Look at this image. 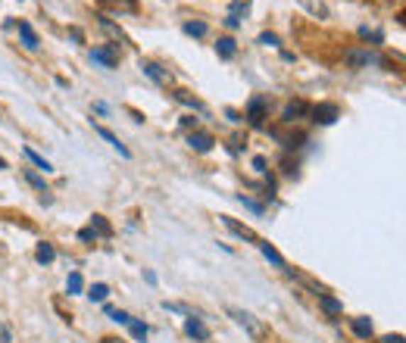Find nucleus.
<instances>
[{"mask_svg": "<svg viewBox=\"0 0 406 343\" xmlns=\"http://www.w3.org/2000/svg\"><path fill=\"white\" fill-rule=\"evenodd\" d=\"M229 315H231L241 327H244V331H247L253 340H265V325H263L256 315H250L247 309H234V306H231V309H229Z\"/></svg>", "mask_w": 406, "mask_h": 343, "instance_id": "nucleus-1", "label": "nucleus"}, {"mask_svg": "<svg viewBox=\"0 0 406 343\" xmlns=\"http://www.w3.org/2000/svg\"><path fill=\"white\" fill-rule=\"evenodd\" d=\"M347 62L353 69H366V66H385V60L378 57L375 50L369 47H353V50H347Z\"/></svg>", "mask_w": 406, "mask_h": 343, "instance_id": "nucleus-2", "label": "nucleus"}, {"mask_svg": "<svg viewBox=\"0 0 406 343\" xmlns=\"http://www.w3.org/2000/svg\"><path fill=\"white\" fill-rule=\"evenodd\" d=\"M91 60L100 62V66H106V69H116V66H119V44L94 47V50H91Z\"/></svg>", "mask_w": 406, "mask_h": 343, "instance_id": "nucleus-3", "label": "nucleus"}, {"mask_svg": "<svg viewBox=\"0 0 406 343\" xmlns=\"http://www.w3.org/2000/svg\"><path fill=\"white\" fill-rule=\"evenodd\" d=\"M187 144H191V150H197V153H209L213 150V135H207V131H191L187 135Z\"/></svg>", "mask_w": 406, "mask_h": 343, "instance_id": "nucleus-4", "label": "nucleus"}, {"mask_svg": "<svg viewBox=\"0 0 406 343\" xmlns=\"http://www.w3.org/2000/svg\"><path fill=\"white\" fill-rule=\"evenodd\" d=\"M312 116H316L319 125H334L338 122V116H341V109L334 103H319L316 109H312Z\"/></svg>", "mask_w": 406, "mask_h": 343, "instance_id": "nucleus-5", "label": "nucleus"}, {"mask_svg": "<svg viewBox=\"0 0 406 343\" xmlns=\"http://www.w3.org/2000/svg\"><path fill=\"white\" fill-rule=\"evenodd\" d=\"M263 119H265V100L263 97H253L247 103V122L250 125H263Z\"/></svg>", "mask_w": 406, "mask_h": 343, "instance_id": "nucleus-6", "label": "nucleus"}, {"mask_svg": "<svg viewBox=\"0 0 406 343\" xmlns=\"http://www.w3.org/2000/svg\"><path fill=\"white\" fill-rule=\"evenodd\" d=\"M185 331L191 334L194 340H209V327L200 322V315H191V318H187V322H185Z\"/></svg>", "mask_w": 406, "mask_h": 343, "instance_id": "nucleus-7", "label": "nucleus"}, {"mask_svg": "<svg viewBox=\"0 0 406 343\" xmlns=\"http://www.w3.org/2000/svg\"><path fill=\"white\" fill-rule=\"evenodd\" d=\"M222 222H225V228H229L231 234H238V237H244V240H250V244H260V237H256L250 228H244V225H238L234 218H229V215H222Z\"/></svg>", "mask_w": 406, "mask_h": 343, "instance_id": "nucleus-8", "label": "nucleus"}, {"mask_svg": "<svg viewBox=\"0 0 406 343\" xmlns=\"http://www.w3.org/2000/svg\"><path fill=\"white\" fill-rule=\"evenodd\" d=\"M94 131H97V135H100V137H104V140H106V144H109V147H113V150H119V156H131V153H128V147H125V144H122V140H119V137H116V135H113V131H109V128H104V125H97V128H94Z\"/></svg>", "mask_w": 406, "mask_h": 343, "instance_id": "nucleus-9", "label": "nucleus"}, {"mask_svg": "<svg viewBox=\"0 0 406 343\" xmlns=\"http://www.w3.org/2000/svg\"><path fill=\"white\" fill-rule=\"evenodd\" d=\"M297 4H300L309 16H316V19H328V6L322 4V0H297Z\"/></svg>", "mask_w": 406, "mask_h": 343, "instance_id": "nucleus-10", "label": "nucleus"}, {"mask_svg": "<svg viewBox=\"0 0 406 343\" xmlns=\"http://www.w3.org/2000/svg\"><path fill=\"white\" fill-rule=\"evenodd\" d=\"M303 113H307V103H303V100H294V103H287V106H285V113H281V119H285L287 125H291L294 119H300Z\"/></svg>", "mask_w": 406, "mask_h": 343, "instance_id": "nucleus-11", "label": "nucleus"}, {"mask_svg": "<svg viewBox=\"0 0 406 343\" xmlns=\"http://www.w3.org/2000/svg\"><path fill=\"white\" fill-rule=\"evenodd\" d=\"M216 53L222 60H231L234 53H238V44H234V38H219L216 41Z\"/></svg>", "mask_w": 406, "mask_h": 343, "instance_id": "nucleus-12", "label": "nucleus"}, {"mask_svg": "<svg viewBox=\"0 0 406 343\" xmlns=\"http://www.w3.org/2000/svg\"><path fill=\"white\" fill-rule=\"evenodd\" d=\"M256 247H260V253H263V256H265V259H269L272 265H278V269H285V256H281V253H278V249L272 247V244H263V240H260V244H256Z\"/></svg>", "mask_w": 406, "mask_h": 343, "instance_id": "nucleus-13", "label": "nucleus"}, {"mask_svg": "<svg viewBox=\"0 0 406 343\" xmlns=\"http://www.w3.org/2000/svg\"><path fill=\"white\" fill-rule=\"evenodd\" d=\"M19 35H22V44H26L28 50H38V35L28 22H19Z\"/></svg>", "mask_w": 406, "mask_h": 343, "instance_id": "nucleus-14", "label": "nucleus"}, {"mask_svg": "<svg viewBox=\"0 0 406 343\" xmlns=\"http://www.w3.org/2000/svg\"><path fill=\"white\" fill-rule=\"evenodd\" d=\"M141 69H144V75H150L156 84H166V81H169V75L163 72V69L156 66V62H141Z\"/></svg>", "mask_w": 406, "mask_h": 343, "instance_id": "nucleus-15", "label": "nucleus"}, {"mask_svg": "<svg viewBox=\"0 0 406 343\" xmlns=\"http://www.w3.org/2000/svg\"><path fill=\"white\" fill-rule=\"evenodd\" d=\"M35 259L41 262V265L53 262V259H57V249H53L50 244H38V249H35Z\"/></svg>", "mask_w": 406, "mask_h": 343, "instance_id": "nucleus-16", "label": "nucleus"}, {"mask_svg": "<svg viewBox=\"0 0 406 343\" xmlns=\"http://www.w3.org/2000/svg\"><path fill=\"white\" fill-rule=\"evenodd\" d=\"M353 334H356V337H372V322H369V318H353Z\"/></svg>", "mask_w": 406, "mask_h": 343, "instance_id": "nucleus-17", "label": "nucleus"}, {"mask_svg": "<svg viewBox=\"0 0 406 343\" xmlns=\"http://www.w3.org/2000/svg\"><path fill=\"white\" fill-rule=\"evenodd\" d=\"M106 296H109V287H106V284H94L91 291H88V300H91V303H104Z\"/></svg>", "mask_w": 406, "mask_h": 343, "instance_id": "nucleus-18", "label": "nucleus"}, {"mask_svg": "<svg viewBox=\"0 0 406 343\" xmlns=\"http://www.w3.org/2000/svg\"><path fill=\"white\" fill-rule=\"evenodd\" d=\"M66 291H69V296H72V293H82V291H84V281H82V275H78V271H72V275H69V281H66Z\"/></svg>", "mask_w": 406, "mask_h": 343, "instance_id": "nucleus-19", "label": "nucleus"}, {"mask_svg": "<svg viewBox=\"0 0 406 343\" xmlns=\"http://www.w3.org/2000/svg\"><path fill=\"white\" fill-rule=\"evenodd\" d=\"M319 303H322V306H325V312H331V315H338V312H341V303L334 300V296H328L325 291L319 293Z\"/></svg>", "mask_w": 406, "mask_h": 343, "instance_id": "nucleus-20", "label": "nucleus"}, {"mask_svg": "<svg viewBox=\"0 0 406 343\" xmlns=\"http://www.w3.org/2000/svg\"><path fill=\"white\" fill-rule=\"evenodd\" d=\"M91 231L104 234V237H109V234H113V228L106 225V218H104V215H94V218H91Z\"/></svg>", "mask_w": 406, "mask_h": 343, "instance_id": "nucleus-21", "label": "nucleus"}, {"mask_svg": "<svg viewBox=\"0 0 406 343\" xmlns=\"http://www.w3.org/2000/svg\"><path fill=\"white\" fill-rule=\"evenodd\" d=\"M26 156H28V159H31V162H35V166H38V169H44V172H50V169H53V166H50V162H47V159H44V156H41V153H35V150H31V147H26Z\"/></svg>", "mask_w": 406, "mask_h": 343, "instance_id": "nucleus-22", "label": "nucleus"}, {"mask_svg": "<svg viewBox=\"0 0 406 343\" xmlns=\"http://www.w3.org/2000/svg\"><path fill=\"white\" fill-rule=\"evenodd\" d=\"M185 35L203 38V35H207V22H185Z\"/></svg>", "mask_w": 406, "mask_h": 343, "instance_id": "nucleus-23", "label": "nucleus"}, {"mask_svg": "<svg viewBox=\"0 0 406 343\" xmlns=\"http://www.w3.org/2000/svg\"><path fill=\"white\" fill-rule=\"evenodd\" d=\"M104 309H106V315L113 318V322H119V325H128V322H131V315H128V312H122V309H113V306H104Z\"/></svg>", "mask_w": 406, "mask_h": 343, "instance_id": "nucleus-24", "label": "nucleus"}, {"mask_svg": "<svg viewBox=\"0 0 406 343\" xmlns=\"http://www.w3.org/2000/svg\"><path fill=\"white\" fill-rule=\"evenodd\" d=\"M128 327H131V337L135 340H147V325L144 322H135V318H131Z\"/></svg>", "mask_w": 406, "mask_h": 343, "instance_id": "nucleus-25", "label": "nucleus"}, {"mask_svg": "<svg viewBox=\"0 0 406 343\" xmlns=\"http://www.w3.org/2000/svg\"><path fill=\"white\" fill-rule=\"evenodd\" d=\"M359 35H363V38H372L375 44H381V31H378V28H369V26H363V28H359Z\"/></svg>", "mask_w": 406, "mask_h": 343, "instance_id": "nucleus-26", "label": "nucleus"}, {"mask_svg": "<svg viewBox=\"0 0 406 343\" xmlns=\"http://www.w3.org/2000/svg\"><path fill=\"white\" fill-rule=\"evenodd\" d=\"M175 97H178V100H182V103H187V106H194V109H197V113H203V106L197 103V100H194V97H187V91H178V94H175Z\"/></svg>", "mask_w": 406, "mask_h": 343, "instance_id": "nucleus-27", "label": "nucleus"}, {"mask_svg": "<svg viewBox=\"0 0 406 343\" xmlns=\"http://www.w3.org/2000/svg\"><path fill=\"white\" fill-rule=\"evenodd\" d=\"M260 44H265V47H278V35L265 31V35H260Z\"/></svg>", "mask_w": 406, "mask_h": 343, "instance_id": "nucleus-28", "label": "nucleus"}, {"mask_svg": "<svg viewBox=\"0 0 406 343\" xmlns=\"http://www.w3.org/2000/svg\"><path fill=\"white\" fill-rule=\"evenodd\" d=\"M26 178H28V181H31V184H35V187H38V191H41V193H47V187H44V181H41V178H38V175H35V172H26Z\"/></svg>", "mask_w": 406, "mask_h": 343, "instance_id": "nucleus-29", "label": "nucleus"}, {"mask_svg": "<svg viewBox=\"0 0 406 343\" xmlns=\"http://www.w3.org/2000/svg\"><path fill=\"white\" fill-rule=\"evenodd\" d=\"M241 203H244V206L247 209H253V213H263V206H260V203H256V200H250V197H244V193H241V197H238Z\"/></svg>", "mask_w": 406, "mask_h": 343, "instance_id": "nucleus-30", "label": "nucleus"}, {"mask_svg": "<svg viewBox=\"0 0 406 343\" xmlns=\"http://www.w3.org/2000/svg\"><path fill=\"white\" fill-rule=\"evenodd\" d=\"M247 6H250V0H231V13H238V16H241V10L247 13Z\"/></svg>", "mask_w": 406, "mask_h": 343, "instance_id": "nucleus-31", "label": "nucleus"}, {"mask_svg": "<svg viewBox=\"0 0 406 343\" xmlns=\"http://www.w3.org/2000/svg\"><path fill=\"white\" fill-rule=\"evenodd\" d=\"M225 26H229V28H238V26H241V16H238V13H229V16H225Z\"/></svg>", "mask_w": 406, "mask_h": 343, "instance_id": "nucleus-32", "label": "nucleus"}, {"mask_svg": "<svg viewBox=\"0 0 406 343\" xmlns=\"http://www.w3.org/2000/svg\"><path fill=\"white\" fill-rule=\"evenodd\" d=\"M381 343H406V340H403V334H385Z\"/></svg>", "mask_w": 406, "mask_h": 343, "instance_id": "nucleus-33", "label": "nucleus"}, {"mask_svg": "<svg viewBox=\"0 0 406 343\" xmlns=\"http://www.w3.org/2000/svg\"><path fill=\"white\" fill-rule=\"evenodd\" d=\"M13 337H10V327L6 325H0V343H10Z\"/></svg>", "mask_w": 406, "mask_h": 343, "instance_id": "nucleus-34", "label": "nucleus"}, {"mask_svg": "<svg viewBox=\"0 0 406 343\" xmlns=\"http://www.w3.org/2000/svg\"><path fill=\"white\" fill-rule=\"evenodd\" d=\"M253 169L256 172H265V159H263V156H253Z\"/></svg>", "mask_w": 406, "mask_h": 343, "instance_id": "nucleus-35", "label": "nucleus"}, {"mask_svg": "<svg viewBox=\"0 0 406 343\" xmlns=\"http://www.w3.org/2000/svg\"><path fill=\"white\" fill-rule=\"evenodd\" d=\"M78 237H82V240H91L94 231H91V228H82V231H78Z\"/></svg>", "mask_w": 406, "mask_h": 343, "instance_id": "nucleus-36", "label": "nucleus"}, {"mask_svg": "<svg viewBox=\"0 0 406 343\" xmlns=\"http://www.w3.org/2000/svg\"><path fill=\"white\" fill-rule=\"evenodd\" d=\"M0 169H6V159H4V156H0Z\"/></svg>", "mask_w": 406, "mask_h": 343, "instance_id": "nucleus-37", "label": "nucleus"}, {"mask_svg": "<svg viewBox=\"0 0 406 343\" xmlns=\"http://www.w3.org/2000/svg\"><path fill=\"white\" fill-rule=\"evenodd\" d=\"M104 343H122V340H113V337H106V340H104Z\"/></svg>", "mask_w": 406, "mask_h": 343, "instance_id": "nucleus-38", "label": "nucleus"}]
</instances>
